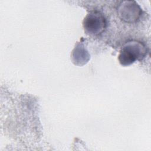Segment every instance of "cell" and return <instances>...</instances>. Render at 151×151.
I'll return each instance as SVG.
<instances>
[{
    "mask_svg": "<svg viewBox=\"0 0 151 151\" xmlns=\"http://www.w3.org/2000/svg\"><path fill=\"white\" fill-rule=\"evenodd\" d=\"M83 27L86 32L97 35L102 33L106 27L104 16L99 12H92L87 14L83 21Z\"/></svg>",
    "mask_w": 151,
    "mask_h": 151,
    "instance_id": "obj_2",
    "label": "cell"
},
{
    "mask_svg": "<svg viewBox=\"0 0 151 151\" xmlns=\"http://www.w3.org/2000/svg\"><path fill=\"white\" fill-rule=\"evenodd\" d=\"M145 52V47L141 42L136 41H129L122 48L119 60L122 65H129L144 56Z\"/></svg>",
    "mask_w": 151,
    "mask_h": 151,
    "instance_id": "obj_1",
    "label": "cell"
}]
</instances>
